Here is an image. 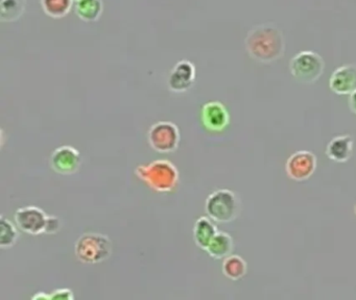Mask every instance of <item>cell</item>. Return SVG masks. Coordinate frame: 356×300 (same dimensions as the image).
I'll return each mask as SVG.
<instances>
[{"label": "cell", "mask_w": 356, "mask_h": 300, "mask_svg": "<svg viewBox=\"0 0 356 300\" xmlns=\"http://www.w3.org/2000/svg\"><path fill=\"white\" fill-rule=\"evenodd\" d=\"M26 0H0V19L3 22L18 20L26 12Z\"/></svg>", "instance_id": "18"}, {"label": "cell", "mask_w": 356, "mask_h": 300, "mask_svg": "<svg viewBox=\"0 0 356 300\" xmlns=\"http://www.w3.org/2000/svg\"><path fill=\"white\" fill-rule=\"evenodd\" d=\"M74 0H41L43 12L53 19L67 16L74 6Z\"/></svg>", "instance_id": "19"}, {"label": "cell", "mask_w": 356, "mask_h": 300, "mask_svg": "<svg viewBox=\"0 0 356 300\" xmlns=\"http://www.w3.org/2000/svg\"><path fill=\"white\" fill-rule=\"evenodd\" d=\"M195 66L188 60H179L170 71L168 88L174 93H184L193 88L195 81Z\"/></svg>", "instance_id": "10"}, {"label": "cell", "mask_w": 356, "mask_h": 300, "mask_svg": "<svg viewBox=\"0 0 356 300\" xmlns=\"http://www.w3.org/2000/svg\"><path fill=\"white\" fill-rule=\"evenodd\" d=\"M325 62L320 54L314 51H301L289 62V71L293 78L302 83H314L324 72Z\"/></svg>", "instance_id": "5"}, {"label": "cell", "mask_w": 356, "mask_h": 300, "mask_svg": "<svg viewBox=\"0 0 356 300\" xmlns=\"http://www.w3.org/2000/svg\"><path fill=\"white\" fill-rule=\"evenodd\" d=\"M135 174L149 189L157 193L172 192L179 183L178 169L172 162L166 160L138 165L135 169Z\"/></svg>", "instance_id": "2"}, {"label": "cell", "mask_w": 356, "mask_h": 300, "mask_svg": "<svg viewBox=\"0 0 356 300\" xmlns=\"http://www.w3.org/2000/svg\"><path fill=\"white\" fill-rule=\"evenodd\" d=\"M353 152V139L351 135H343L333 138L326 147V154L331 160L345 162L351 158Z\"/></svg>", "instance_id": "13"}, {"label": "cell", "mask_w": 356, "mask_h": 300, "mask_svg": "<svg viewBox=\"0 0 356 300\" xmlns=\"http://www.w3.org/2000/svg\"><path fill=\"white\" fill-rule=\"evenodd\" d=\"M32 299L35 300H49L51 299V294H47L45 292H38L32 296Z\"/></svg>", "instance_id": "23"}, {"label": "cell", "mask_w": 356, "mask_h": 300, "mask_svg": "<svg viewBox=\"0 0 356 300\" xmlns=\"http://www.w3.org/2000/svg\"><path fill=\"white\" fill-rule=\"evenodd\" d=\"M74 2L78 1V0H74Z\"/></svg>", "instance_id": "25"}, {"label": "cell", "mask_w": 356, "mask_h": 300, "mask_svg": "<svg viewBox=\"0 0 356 300\" xmlns=\"http://www.w3.org/2000/svg\"><path fill=\"white\" fill-rule=\"evenodd\" d=\"M218 231L216 225L212 222V219L209 217H200L195 221V227H193V239L195 244L202 249H207Z\"/></svg>", "instance_id": "14"}, {"label": "cell", "mask_w": 356, "mask_h": 300, "mask_svg": "<svg viewBox=\"0 0 356 300\" xmlns=\"http://www.w3.org/2000/svg\"><path fill=\"white\" fill-rule=\"evenodd\" d=\"M202 122L210 131H222L230 123V114L220 101H210L202 108Z\"/></svg>", "instance_id": "11"}, {"label": "cell", "mask_w": 356, "mask_h": 300, "mask_svg": "<svg viewBox=\"0 0 356 300\" xmlns=\"http://www.w3.org/2000/svg\"><path fill=\"white\" fill-rule=\"evenodd\" d=\"M112 242L99 233H86L74 244V254L83 264L93 265L105 262L111 256Z\"/></svg>", "instance_id": "3"}, {"label": "cell", "mask_w": 356, "mask_h": 300, "mask_svg": "<svg viewBox=\"0 0 356 300\" xmlns=\"http://www.w3.org/2000/svg\"><path fill=\"white\" fill-rule=\"evenodd\" d=\"M104 4L102 0H78L76 1V14L85 22H95L103 14Z\"/></svg>", "instance_id": "16"}, {"label": "cell", "mask_w": 356, "mask_h": 300, "mask_svg": "<svg viewBox=\"0 0 356 300\" xmlns=\"http://www.w3.org/2000/svg\"><path fill=\"white\" fill-rule=\"evenodd\" d=\"M241 210V199L238 195L231 190H216L206 199V212L208 217L216 222H231L239 216Z\"/></svg>", "instance_id": "4"}, {"label": "cell", "mask_w": 356, "mask_h": 300, "mask_svg": "<svg viewBox=\"0 0 356 300\" xmlns=\"http://www.w3.org/2000/svg\"><path fill=\"white\" fill-rule=\"evenodd\" d=\"M181 135L179 127L170 121H160L149 127L147 141L159 153H172L178 149Z\"/></svg>", "instance_id": "6"}, {"label": "cell", "mask_w": 356, "mask_h": 300, "mask_svg": "<svg viewBox=\"0 0 356 300\" xmlns=\"http://www.w3.org/2000/svg\"><path fill=\"white\" fill-rule=\"evenodd\" d=\"M18 239H19V231L16 228L15 225L5 216H1L0 218V247L3 249L13 247Z\"/></svg>", "instance_id": "20"}, {"label": "cell", "mask_w": 356, "mask_h": 300, "mask_svg": "<svg viewBox=\"0 0 356 300\" xmlns=\"http://www.w3.org/2000/svg\"><path fill=\"white\" fill-rule=\"evenodd\" d=\"M349 106L350 110L356 115V91L353 92V93L350 94L349 97Z\"/></svg>", "instance_id": "24"}, {"label": "cell", "mask_w": 356, "mask_h": 300, "mask_svg": "<svg viewBox=\"0 0 356 300\" xmlns=\"http://www.w3.org/2000/svg\"><path fill=\"white\" fill-rule=\"evenodd\" d=\"M233 247L232 237L226 231H218L206 251L214 260H222L232 253Z\"/></svg>", "instance_id": "15"}, {"label": "cell", "mask_w": 356, "mask_h": 300, "mask_svg": "<svg viewBox=\"0 0 356 300\" xmlns=\"http://www.w3.org/2000/svg\"><path fill=\"white\" fill-rule=\"evenodd\" d=\"M316 169V156L307 150H300L289 156L285 164L287 176L296 181L309 178Z\"/></svg>", "instance_id": "8"}, {"label": "cell", "mask_w": 356, "mask_h": 300, "mask_svg": "<svg viewBox=\"0 0 356 300\" xmlns=\"http://www.w3.org/2000/svg\"><path fill=\"white\" fill-rule=\"evenodd\" d=\"M225 276L232 281H238L247 274L248 265L241 256L230 254L224 258L222 266Z\"/></svg>", "instance_id": "17"}, {"label": "cell", "mask_w": 356, "mask_h": 300, "mask_svg": "<svg viewBox=\"0 0 356 300\" xmlns=\"http://www.w3.org/2000/svg\"><path fill=\"white\" fill-rule=\"evenodd\" d=\"M47 212L38 206H24L18 208L14 214V221L18 228L31 235H39L45 233Z\"/></svg>", "instance_id": "7"}, {"label": "cell", "mask_w": 356, "mask_h": 300, "mask_svg": "<svg viewBox=\"0 0 356 300\" xmlns=\"http://www.w3.org/2000/svg\"><path fill=\"white\" fill-rule=\"evenodd\" d=\"M245 49L253 60L272 62L284 53L282 31L272 23L260 24L249 31L245 40Z\"/></svg>", "instance_id": "1"}, {"label": "cell", "mask_w": 356, "mask_h": 300, "mask_svg": "<svg viewBox=\"0 0 356 300\" xmlns=\"http://www.w3.org/2000/svg\"><path fill=\"white\" fill-rule=\"evenodd\" d=\"M329 88L337 95H350L356 91V65H343L329 79Z\"/></svg>", "instance_id": "12"}, {"label": "cell", "mask_w": 356, "mask_h": 300, "mask_svg": "<svg viewBox=\"0 0 356 300\" xmlns=\"http://www.w3.org/2000/svg\"><path fill=\"white\" fill-rule=\"evenodd\" d=\"M49 164L58 174L72 175L80 169L82 156L76 148L64 145L54 150L49 158Z\"/></svg>", "instance_id": "9"}, {"label": "cell", "mask_w": 356, "mask_h": 300, "mask_svg": "<svg viewBox=\"0 0 356 300\" xmlns=\"http://www.w3.org/2000/svg\"><path fill=\"white\" fill-rule=\"evenodd\" d=\"M51 299L72 300L74 296L70 289H57L51 294Z\"/></svg>", "instance_id": "22"}, {"label": "cell", "mask_w": 356, "mask_h": 300, "mask_svg": "<svg viewBox=\"0 0 356 300\" xmlns=\"http://www.w3.org/2000/svg\"><path fill=\"white\" fill-rule=\"evenodd\" d=\"M62 223L57 216L47 217V227H45V235H56L61 229Z\"/></svg>", "instance_id": "21"}]
</instances>
